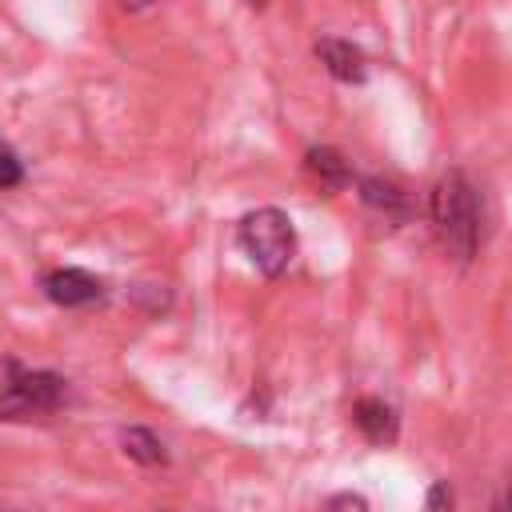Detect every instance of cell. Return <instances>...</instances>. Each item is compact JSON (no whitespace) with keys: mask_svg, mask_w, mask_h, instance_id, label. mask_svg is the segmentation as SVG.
Segmentation results:
<instances>
[{"mask_svg":"<svg viewBox=\"0 0 512 512\" xmlns=\"http://www.w3.org/2000/svg\"><path fill=\"white\" fill-rule=\"evenodd\" d=\"M432 224L448 256L468 264L480 244V208H476V188L468 184L464 172H448L432 188Z\"/></svg>","mask_w":512,"mask_h":512,"instance_id":"6da1fadb","label":"cell"},{"mask_svg":"<svg viewBox=\"0 0 512 512\" xmlns=\"http://www.w3.org/2000/svg\"><path fill=\"white\" fill-rule=\"evenodd\" d=\"M240 248L248 252V260L264 272V276H280L292 260V248H296V232H292V220L280 212V208H256L240 220Z\"/></svg>","mask_w":512,"mask_h":512,"instance_id":"7a4b0ae2","label":"cell"},{"mask_svg":"<svg viewBox=\"0 0 512 512\" xmlns=\"http://www.w3.org/2000/svg\"><path fill=\"white\" fill-rule=\"evenodd\" d=\"M64 400V380L56 372H28L8 360V380L0 388V420H32L56 412Z\"/></svg>","mask_w":512,"mask_h":512,"instance_id":"3957f363","label":"cell"},{"mask_svg":"<svg viewBox=\"0 0 512 512\" xmlns=\"http://www.w3.org/2000/svg\"><path fill=\"white\" fill-rule=\"evenodd\" d=\"M44 292L60 308H80V304L100 300V280L88 276L84 268H56L44 276Z\"/></svg>","mask_w":512,"mask_h":512,"instance_id":"277c9868","label":"cell"},{"mask_svg":"<svg viewBox=\"0 0 512 512\" xmlns=\"http://www.w3.org/2000/svg\"><path fill=\"white\" fill-rule=\"evenodd\" d=\"M316 56L324 60V68L344 80V84H364L368 68H364V52L352 44V40H340V36H324L316 40Z\"/></svg>","mask_w":512,"mask_h":512,"instance_id":"5b68a950","label":"cell"},{"mask_svg":"<svg viewBox=\"0 0 512 512\" xmlns=\"http://www.w3.org/2000/svg\"><path fill=\"white\" fill-rule=\"evenodd\" d=\"M352 420H356V428H360L372 444H392V440H396V416H392V408H388L384 400H376V396L356 400V404H352Z\"/></svg>","mask_w":512,"mask_h":512,"instance_id":"8992f818","label":"cell"},{"mask_svg":"<svg viewBox=\"0 0 512 512\" xmlns=\"http://www.w3.org/2000/svg\"><path fill=\"white\" fill-rule=\"evenodd\" d=\"M360 200H364L368 208H380V212H388V216H404V212H408V196H404L396 184H388V180H376V176L360 180Z\"/></svg>","mask_w":512,"mask_h":512,"instance_id":"52a82bcc","label":"cell"},{"mask_svg":"<svg viewBox=\"0 0 512 512\" xmlns=\"http://www.w3.org/2000/svg\"><path fill=\"white\" fill-rule=\"evenodd\" d=\"M308 172L328 188L348 184V160L336 148H308Z\"/></svg>","mask_w":512,"mask_h":512,"instance_id":"ba28073f","label":"cell"},{"mask_svg":"<svg viewBox=\"0 0 512 512\" xmlns=\"http://www.w3.org/2000/svg\"><path fill=\"white\" fill-rule=\"evenodd\" d=\"M124 452L136 464H164V444L148 432V428H128L124 432Z\"/></svg>","mask_w":512,"mask_h":512,"instance_id":"9c48e42d","label":"cell"},{"mask_svg":"<svg viewBox=\"0 0 512 512\" xmlns=\"http://www.w3.org/2000/svg\"><path fill=\"white\" fill-rule=\"evenodd\" d=\"M456 508V500H452V488L444 484V480H436L432 488H428V500H424V512H452Z\"/></svg>","mask_w":512,"mask_h":512,"instance_id":"30bf717a","label":"cell"},{"mask_svg":"<svg viewBox=\"0 0 512 512\" xmlns=\"http://www.w3.org/2000/svg\"><path fill=\"white\" fill-rule=\"evenodd\" d=\"M20 160H16V152L8 148V144H0V188H12V184H20Z\"/></svg>","mask_w":512,"mask_h":512,"instance_id":"8fae6325","label":"cell"},{"mask_svg":"<svg viewBox=\"0 0 512 512\" xmlns=\"http://www.w3.org/2000/svg\"><path fill=\"white\" fill-rule=\"evenodd\" d=\"M324 512H368V504H364V496H356V492H336Z\"/></svg>","mask_w":512,"mask_h":512,"instance_id":"7c38bea8","label":"cell"},{"mask_svg":"<svg viewBox=\"0 0 512 512\" xmlns=\"http://www.w3.org/2000/svg\"><path fill=\"white\" fill-rule=\"evenodd\" d=\"M496 512H512V488H508V496H504V504H500Z\"/></svg>","mask_w":512,"mask_h":512,"instance_id":"4fadbf2b","label":"cell"},{"mask_svg":"<svg viewBox=\"0 0 512 512\" xmlns=\"http://www.w3.org/2000/svg\"><path fill=\"white\" fill-rule=\"evenodd\" d=\"M128 8H144V4H152V0H124Z\"/></svg>","mask_w":512,"mask_h":512,"instance_id":"5bb4252c","label":"cell"},{"mask_svg":"<svg viewBox=\"0 0 512 512\" xmlns=\"http://www.w3.org/2000/svg\"><path fill=\"white\" fill-rule=\"evenodd\" d=\"M248 4H256V8H264V4H268V0H248Z\"/></svg>","mask_w":512,"mask_h":512,"instance_id":"9a60e30c","label":"cell"}]
</instances>
